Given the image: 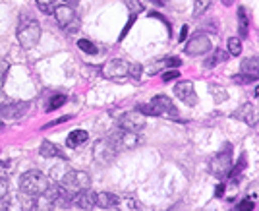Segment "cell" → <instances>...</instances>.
<instances>
[{
	"label": "cell",
	"instance_id": "cell-33",
	"mask_svg": "<svg viewBox=\"0 0 259 211\" xmlns=\"http://www.w3.org/2000/svg\"><path fill=\"white\" fill-rule=\"evenodd\" d=\"M8 196V182L4 176H0V199H4Z\"/></svg>",
	"mask_w": 259,
	"mask_h": 211
},
{
	"label": "cell",
	"instance_id": "cell-8",
	"mask_svg": "<svg viewBox=\"0 0 259 211\" xmlns=\"http://www.w3.org/2000/svg\"><path fill=\"white\" fill-rule=\"evenodd\" d=\"M145 126V118L140 111H132V113H124L118 118V128L128 130V132H140Z\"/></svg>",
	"mask_w": 259,
	"mask_h": 211
},
{
	"label": "cell",
	"instance_id": "cell-13",
	"mask_svg": "<svg viewBox=\"0 0 259 211\" xmlns=\"http://www.w3.org/2000/svg\"><path fill=\"white\" fill-rule=\"evenodd\" d=\"M110 138L116 141V145L120 149H134L140 143L138 134L136 132H128V130H120V132H116V136H110Z\"/></svg>",
	"mask_w": 259,
	"mask_h": 211
},
{
	"label": "cell",
	"instance_id": "cell-22",
	"mask_svg": "<svg viewBox=\"0 0 259 211\" xmlns=\"http://www.w3.org/2000/svg\"><path fill=\"white\" fill-rule=\"evenodd\" d=\"M246 169V153H242L240 155V161H238V165H236L234 169H232V173H230V180H232V184H236L238 182V178H240V175H242V171Z\"/></svg>",
	"mask_w": 259,
	"mask_h": 211
},
{
	"label": "cell",
	"instance_id": "cell-9",
	"mask_svg": "<svg viewBox=\"0 0 259 211\" xmlns=\"http://www.w3.org/2000/svg\"><path fill=\"white\" fill-rule=\"evenodd\" d=\"M54 18H56V22L60 24V27H70L72 29H78L80 25H78V20H76V12H74V8H72V4H60V6H54Z\"/></svg>",
	"mask_w": 259,
	"mask_h": 211
},
{
	"label": "cell",
	"instance_id": "cell-17",
	"mask_svg": "<svg viewBox=\"0 0 259 211\" xmlns=\"http://www.w3.org/2000/svg\"><path fill=\"white\" fill-rule=\"evenodd\" d=\"M234 117H238L240 120H244L249 126H255L257 124V117H255V109L251 103H244L238 111L234 113Z\"/></svg>",
	"mask_w": 259,
	"mask_h": 211
},
{
	"label": "cell",
	"instance_id": "cell-30",
	"mask_svg": "<svg viewBox=\"0 0 259 211\" xmlns=\"http://www.w3.org/2000/svg\"><path fill=\"white\" fill-rule=\"evenodd\" d=\"M142 66L140 64H130V76L132 78H136V80H140L142 78Z\"/></svg>",
	"mask_w": 259,
	"mask_h": 211
},
{
	"label": "cell",
	"instance_id": "cell-21",
	"mask_svg": "<svg viewBox=\"0 0 259 211\" xmlns=\"http://www.w3.org/2000/svg\"><path fill=\"white\" fill-rule=\"evenodd\" d=\"M238 27H240V37H247L249 22H247L246 8H238Z\"/></svg>",
	"mask_w": 259,
	"mask_h": 211
},
{
	"label": "cell",
	"instance_id": "cell-18",
	"mask_svg": "<svg viewBox=\"0 0 259 211\" xmlns=\"http://www.w3.org/2000/svg\"><path fill=\"white\" fill-rule=\"evenodd\" d=\"M39 153H41V157H58V159H66V153L60 149L56 143H52V141H43L41 143V147H39Z\"/></svg>",
	"mask_w": 259,
	"mask_h": 211
},
{
	"label": "cell",
	"instance_id": "cell-14",
	"mask_svg": "<svg viewBox=\"0 0 259 211\" xmlns=\"http://www.w3.org/2000/svg\"><path fill=\"white\" fill-rule=\"evenodd\" d=\"M95 198H97V194L91 192L89 188H85V190H80V192L74 194L72 203L82 207V209H91V207H95Z\"/></svg>",
	"mask_w": 259,
	"mask_h": 211
},
{
	"label": "cell",
	"instance_id": "cell-3",
	"mask_svg": "<svg viewBox=\"0 0 259 211\" xmlns=\"http://www.w3.org/2000/svg\"><path fill=\"white\" fill-rule=\"evenodd\" d=\"M41 39V25L35 18H29V16H22L20 25H18V41L24 48H35L37 43Z\"/></svg>",
	"mask_w": 259,
	"mask_h": 211
},
{
	"label": "cell",
	"instance_id": "cell-43",
	"mask_svg": "<svg viewBox=\"0 0 259 211\" xmlns=\"http://www.w3.org/2000/svg\"><path fill=\"white\" fill-rule=\"evenodd\" d=\"M223 4L224 6H232V4H234V0H223Z\"/></svg>",
	"mask_w": 259,
	"mask_h": 211
},
{
	"label": "cell",
	"instance_id": "cell-15",
	"mask_svg": "<svg viewBox=\"0 0 259 211\" xmlns=\"http://www.w3.org/2000/svg\"><path fill=\"white\" fill-rule=\"evenodd\" d=\"M240 74H244L251 80H259V59L257 57H247L242 60V66H240Z\"/></svg>",
	"mask_w": 259,
	"mask_h": 211
},
{
	"label": "cell",
	"instance_id": "cell-37",
	"mask_svg": "<svg viewBox=\"0 0 259 211\" xmlns=\"http://www.w3.org/2000/svg\"><path fill=\"white\" fill-rule=\"evenodd\" d=\"M238 209H253V201H249V199L240 201V203H238Z\"/></svg>",
	"mask_w": 259,
	"mask_h": 211
},
{
	"label": "cell",
	"instance_id": "cell-28",
	"mask_svg": "<svg viewBox=\"0 0 259 211\" xmlns=\"http://www.w3.org/2000/svg\"><path fill=\"white\" fill-rule=\"evenodd\" d=\"M124 4L128 6L130 10H132V14H138L143 12V4H142V0H124Z\"/></svg>",
	"mask_w": 259,
	"mask_h": 211
},
{
	"label": "cell",
	"instance_id": "cell-39",
	"mask_svg": "<svg viewBox=\"0 0 259 211\" xmlns=\"http://www.w3.org/2000/svg\"><path fill=\"white\" fill-rule=\"evenodd\" d=\"M72 117H62V118H58V120H52V122H48L45 128H50V126H56V124H60V122H66V120H70Z\"/></svg>",
	"mask_w": 259,
	"mask_h": 211
},
{
	"label": "cell",
	"instance_id": "cell-7",
	"mask_svg": "<svg viewBox=\"0 0 259 211\" xmlns=\"http://www.w3.org/2000/svg\"><path fill=\"white\" fill-rule=\"evenodd\" d=\"M211 50V39L203 33H196V35L189 39L186 43V52L191 57H201V55H207Z\"/></svg>",
	"mask_w": 259,
	"mask_h": 211
},
{
	"label": "cell",
	"instance_id": "cell-6",
	"mask_svg": "<svg viewBox=\"0 0 259 211\" xmlns=\"http://www.w3.org/2000/svg\"><path fill=\"white\" fill-rule=\"evenodd\" d=\"M89 184H91V176L87 175L85 171H68L66 175L62 176V182H60V186L66 188L72 194L89 188Z\"/></svg>",
	"mask_w": 259,
	"mask_h": 211
},
{
	"label": "cell",
	"instance_id": "cell-36",
	"mask_svg": "<svg viewBox=\"0 0 259 211\" xmlns=\"http://www.w3.org/2000/svg\"><path fill=\"white\" fill-rule=\"evenodd\" d=\"M232 80H234V82H238V83H251V82H253L251 78H247V76H244V74H238V76H234Z\"/></svg>",
	"mask_w": 259,
	"mask_h": 211
},
{
	"label": "cell",
	"instance_id": "cell-4",
	"mask_svg": "<svg viewBox=\"0 0 259 211\" xmlns=\"http://www.w3.org/2000/svg\"><path fill=\"white\" fill-rule=\"evenodd\" d=\"M232 169V145L230 143H224L223 149L219 153H215L211 157V163H209V171L215 176L223 178L230 173Z\"/></svg>",
	"mask_w": 259,
	"mask_h": 211
},
{
	"label": "cell",
	"instance_id": "cell-10",
	"mask_svg": "<svg viewBox=\"0 0 259 211\" xmlns=\"http://www.w3.org/2000/svg\"><path fill=\"white\" fill-rule=\"evenodd\" d=\"M103 76L110 80H124L126 76H130V64L124 60H108L103 66Z\"/></svg>",
	"mask_w": 259,
	"mask_h": 211
},
{
	"label": "cell",
	"instance_id": "cell-24",
	"mask_svg": "<svg viewBox=\"0 0 259 211\" xmlns=\"http://www.w3.org/2000/svg\"><path fill=\"white\" fill-rule=\"evenodd\" d=\"M64 103H66V95H54V97L48 101L47 111H48V113H50V111H56V109H60Z\"/></svg>",
	"mask_w": 259,
	"mask_h": 211
},
{
	"label": "cell",
	"instance_id": "cell-35",
	"mask_svg": "<svg viewBox=\"0 0 259 211\" xmlns=\"http://www.w3.org/2000/svg\"><path fill=\"white\" fill-rule=\"evenodd\" d=\"M163 64H166V66H170V68H178L180 64H182V60L180 59H174V57H170V59H166Z\"/></svg>",
	"mask_w": 259,
	"mask_h": 211
},
{
	"label": "cell",
	"instance_id": "cell-20",
	"mask_svg": "<svg viewBox=\"0 0 259 211\" xmlns=\"http://www.w3.org/2000/svg\"><path fill=\"white\" fill-rule=\"evenodd\" d=\"M226 59H228V57H226V52H224L223 48H219V50H215V55H213V57H209V59L203 60V68H213L215 64L224 62Z\"/></svg>",
	"mask_w": 259,
	"mask_h": 211
},
{
	"label": "cell",
	"instance_id": "cell-1",
	"mask_svg": "<svg viewBox=\"0 0 259 211\" xmlns=\"http://www.w3.org/2000/svg\"><path fill=\"white\" fill-rule=\"evenodd\" d=\"M50 186L48 182V176L41 171H27L20 178V188L25 196H31V198H41L47 188Z\"/></svg>",
	"mask_w": 259,
	"mask_h": 211
},
{
	"label": "cell",
	"instance_id": "cell-45",
	"mask_svg": "<svg viewBox=\"0 0 259 211\" xmlns=\"http://www.w3.org/2000/svg\"><path fill=\"white\" fill-rule=\"evenodd\" d=\"M66 2H68V4H74V2H78V0H66Z\"/></svg>",
	"mask_w": 259,
	"mask_h": 211
},
{
	"label": "cell",
	"instance_id": "cell-19",
	"mask_svg": "<svg viewBox=\"0 0 259 211\" xmlns=\"http://www.w3.org/2000/svg\"><path fill=\"white\" fill-rule=\"evenodd\" d=\"M87 138H89V134H87L85 130H74V132H70V134H68L66 145H68V147H78V145L85 143V141H87Z\"/></svg>",
	"mask_w": 259,
	"mask_h": 211
},
{
	"label": "cell",
	"instance_id": "cell-23",
	"mask_svg": "<svg viewBox=\"0 0 259 211\" xmlns=\"http://www.w3.org/2000/svg\"><path fill=\"white\" fill-rule=\"evenodd\" d=\"M213 0H193V16H203Z\"/></svg>",
	"mask_w": 259,
	"mask_h": 211
},
{
	"label": "cell",
	"instance_id": "cell-47",
	"mask_svg": "<svg viewBox=\"0 0 259 211\" xmlns=\"http://www.w3.org/2000/svg\"><path fill=\"white\" fill-rule=\"evenodd\" d=\"M4 128V124H2V118H0V130Z\"/></svg>",
	"mask_w": 259,
	"mask_h": 211
},
{
	"label": "cell",
	"instance_id": "cell-41",
	"mask_svg": "<svg viewBox=\"0 0 259 211\" xmlns=\"http://www.w3.org/2000/svg\"><path fill=\"white\" fill-rule=\"evenodd\" d=\"M186 37H188V25L182 27V31H180V41H186Z\"/></svg>",
	"mask_w": 259,
	"mask_h": 211
},
{
	"label": "cell",
	"instance_id": "cell-12",
	"mask_svg": "<svg viewBox=\"0 0 259 211\" xmlns=\"http://www.w3.org/2000/svg\"><path fill=\"white\" fill-rule=\"evenodd\" d=\"M27 109H29V105H27L25 101H18V103H14V101H8L6 105L0 107V118H8V120L22 118L25 113H27Z\"/></svg>",
	"mask_w": 259,
	"mask_h": 211
},
{
	"label": "cell",
	"instance_id": "cell-44",
	"mask_svg": "<svg viewBox=\"0 0 259 211\" xmlns=\"http://www.w3.org/2000/svg\"><path fill=\"white\" fill-rule=\"evenodd\" d=\"M153 2H157V4H165V0H153Z\"/></svg>",
	"mask_w": 259,
	"mask_h": 211
},
{
	"label": "cell",
	"instance_id": "cell-25",
	"mask_svg": "<svg viewBox=\"0 0 259 211\" xmlns=\"http://www.w3.org/2000/svg\"><path fill=\"white\" fill-rule=\"evenodd\" d=\"M228 52L234 55V57H238V55L242 52V43H240V39H236V37H230V39H228Z\"/></svg>",
	"mask_w": 259,
	"mask_h": 211
},
{
	"label": "cell",
	"instance_id": "cell-16",
	"mask_svg": "<svg viewBox=\"0 0 259 211\" xmlns=\"http://www.w3.org/2000/svg\"><path fill=\"white\" fill-rule=\"evenodd\" d=\"M95 205L105 207V209H110V207H118V205H122V199L118 198L116 194L101 192V194H97V198H95Z\"/></svg>",
	"mask_w": 259,
	"mask_h": 211
},
{
	"label": "cell",
	"instance_id": "cell-42",
	"mask_svg": "<svg viewBox=\"0 0 259 211\" xmlns=\"http://www.w3.org/2000/svg\"><path fill=\"white\" fill-rule=\"evenodd\" d=\"M6 103H8V97H6V95L2 93V89H0V107L6 105Z\"/></svg>",
	"mask_w": 259,
	"mask_h": 211
},
{
	"label": "cell",
	"instance_id": "cell-27",
	"mask_svg": "<svg viewBox=\"0 0 259 211\" xmlns=\"http://www.w3.org/2000/svg\"><path fill=\"white\" fill-rule=\"evenodd\" d=\"M37 2V6L41 8V12H45V14H52L54 12V0H35Z\"/></svg>",
	"mask_w": 259,
	"mask_h": 211
},
{
	"label": "cell",
	"instance_id": "cell-29",
	"mask_svg": "<svg viewBox=\"0 0 259 211\" xmlns=\"http://www.w3.org/2000/svg\"><path fill=\"white\" fill-rule=\"evenodd\" d=\"M8 62L6 60H0V89H2V83L6 80V74H8Z\"/></svg>",
	"mask_w": 259,
	"mask_h": 211
},
{
	"label": "cell",
	"instance_id": "cell-26",
	"mask_svg": "<svg viewBox=\"0 0 259 211\" xmlns=\"http://www.w3.org/2000/svg\"><path fill=\"white\" fill-rule=\"evenodd\" d=\"M78 47L82 48L83 52H87V55H97V47H95L91 41H87V39H80L78 41Z\"/></svg>",
	"mask_w": 259,
	"mask_h": 211
},
{
	"label": "cell",
	"instance_id": "cell-5",
	"mask_svg": "<svg viewBox=\"0 0 259 211\" xmlns=\"http://www.w3.org/2000/svg\"><path fill=\"white\" fill-rule=\"evenodd\" d=\"M120 147L112 138H103L93 145V159L99 165H110L116 159Z\"/></svg>",
	"mask_w": 259,
	"mask_h": 211
},
{
	"label": "cell",
	"instance_id": "cell-31",
	"mask_svg": "<svg viewBox=\"0 0 259 211\" xmlns=\"http://www.w3.org/2000/svg\"><path fill=\"white\" fill-rule=\"evenodd\" d=\"M178 78H180V72H176V68H172V70L163 74V80L165 82H172V80H178Z\"/></svg>",
	"mask_w": 259,
	"mask_h": 211
},
{
	"label": "cell",
	"instance_id": "cell-32",
	"mask_svg": "<svg viewBox=\"0 0 259 211\" xmlns=\"http://www.w3.org/2000/svg\"><path fill=\"white\" fill-rule=\"evenodd\" d=\"M10 173H12V163L10 161H2L0 163V176L6 178V175H10Z\"/></svg>",
	"mask_w": 259,
	"mask_h": 211
},
{
	"label": "cell",
	"instance_id": "cell-46",
	"mask_svg": "<svg viewBox=\"0 0 259 211\" xmlns=\"http://www.w3.org/2000/svg\"><path fill=\"white\" fill-rule=\"evenodd\" d=\"M255 97H257V99H259V87H257V89H255Z\"/></svg>",
	"mask_w": 259,
	"mask_h": 211
},
{
	"label": "cell",
	"instance_id": "cell-38",
	"mask_svg": "<svg viewBox=\"0 0 259 211\" xmlns=\"http://www.w3.org/2000/svg\"><path fill=\"white\" fill-rule=\"evenodd\" d=\"M213 93H215V97H217V101H223V99H226L228 95H226V91H217V87L213 85V89H211Z\"/></svg>",
	"mask_w": 259,
	"mask_h": 211
},
{
	"label": "cell",
	"instance_id": "cell-34",
	"mask_svg": "<svg viewBox=\"0 0 259 211\" xmlns=\"http://www.w3.org/2000/svg\"><path fill=\"white\" fill-rule=\"evenodd\" d=\"M136 18H138L136 14H132V16H130V20H128V24H126V27H124V31L120 33V39H124V37H126V33L132 29V25H134V22H136Z\"/></svg>",
	"mask_w": 259,
	"mask_h": 211
},
{
	"label": "cell",
	"instance_id": "cell-2",
	"mask_svg": "<svg viewBox=\"0 0 259 211\" xmlns=\"http://www.w3.org/2000/svg\"><path fill=\"white\" fill-rule=\"evenodd\" d=\"M138 111L142 113L143 117H161V115H166V117H170V120H178L176 107H174V103L166 95H155L151 99V103L138 105Z\"/></svg>",
	"mask_w": 259,
	"mask_h": 211
},
{
	"label": "cell",
	"instance_id": "cell-11",
	"mask_svg": "<svg viewBox=\"0 0 259 211\" xmlns=\"http://www.w3.org/2000/svg\"><path fill=\"white\" fill-rule=\"evenodd\" d=\"M174 93H176V97L182 103H186L189 107L198 105V93H196L191 82H178L174 85Z\"/></svg>",
	"mask_w": 259,
	"mask_h": 211
},
{
	"label": "cell",
	"instance_id": "cell-40",
	"mask_svg": "<svg viewBox=\"0 0 259 211\" xmlns=\"http://www.w3.org/2000/svg\"><path fill=\"white\" fill-rule=\"evenodd\" d=\"M224 194V184H219V186L215 188V198H223Z\"/></svg>",
	"mask_w": 259,
	"mask_h": 211
}]
</instances>
